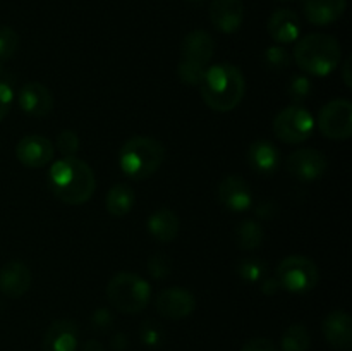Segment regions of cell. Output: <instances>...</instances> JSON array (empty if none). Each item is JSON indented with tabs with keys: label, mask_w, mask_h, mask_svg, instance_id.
<instances>
[{
	"label": "cell",
	"mask_w": 352,
	"mask_h": 351,
	"mask_svg": "<svg viewBox=\"0 0 352 351\" xmlns=\"http://www.w3.org/2000/svg\"><path fill=\"white\" fill-rule=\"evenodd\" d=\"M48 186L65 205H82L93 196L96 179L93 169L78 157H64L48 171Z\"/></svg>",
	"instance_id": "obj_1"
},
{
	"label": "cell",
	"mask_w": 352,
	"mask_h": 351,
	"mask_svg": "<svg viewBox=\"0 0 352 351\" xmlns=\"http://www.w3.org/2000/svg\"><path fill=\"white\" fill-rule=\"evenodd\" d=\"M203 102L215 112H230L236 109L246 93L244 74L232 64H215L206 67L199 83Z\"/></svg>",
	"instance_id": "obj_2"
},
{
	"label": "cell",
	"mask_w": 352,
	"mask_h": 351,
	"mask_svg": "<svg viewBox=\"0 0 352 351\" xmlns=\"http://www.w3.org/2000/svg\"><path fill=\"white\" fill-rule=\"evenodd\" d=\"M342 58V47L332 34L311 33L298 41L294 61L306 74L323 78L336 71Z\"/></svg>",
	"instance_id": "obj_3"
},
{
	"label": "cell",
	"mask_w": 352,
	"mask_h": 351,
	"mask_svg": "<svg viewBox=\"0 0 352 351\" xmlns=\"http://www.w3.org/2000/svg\"><path fill=\"white\" fill-rule=\"evenodd\" d=\"M165 160V148L150 136H134L119 150V167L126 178L143 181L151 178Z\"/></svg>",
	"instance_id": "obj_4"
},
{
	"label": "cell",
	"mask_w": 352,
	"mask_h": 351,
	"mask_svg": "<svg viewBox=\"0 0 352 351\" xmlns=\"http://www.w3.org/2000/svg\"><path fill=\"white\" fill-rule=\"evenodd\" d=\"M105 295L113 308L126 315H134L143 312L150 303L151 286L141 275L133 272H119L109 281Z\"/></svg>",
	"instance_id": "obj_5"
},
{
	"label": "cell",
	"mask_w": 352,
	"mask_h": 351,
	"mask_svg": "<svg viewBox=\"0 0 352 351\" xmlns=\"http://www.w3.org/2000/svg\"><path fill=\"white\" fill-rule=\"evenodd\" d=\"M275 279L285 291L302 295L316 288L320 281V270L311 258L305 255H289L277 265Z\"/></svg>",
	"instance_id": "obj_6"
},
{
	"label": "cell",
	"mask_w": 352,
	"mask_h": 351,
	"mask_svg": "<svg viewBox=\"0 0 352 351\" xmlns=\"http://www.w3.org/2000/svg\"><path fill=\"white\" fill-rule=\"evenodd\" d=\"M274 134L287 145H298L308 140L315 131V117L301 105H291L282 109L275 116Z\"/></svg>",
	"instance_id": "obj_7"
},
{
	"label": "cell",
	"mask_w": 352,
	"mask_h": 351,
	"mask_svg": "<svg viewBox=\"0 0 352 351\" xmlns=\"http://www.w3.org/2000/svg\"><path fill=\"white\" fill-rule=\"evenodd\" d=\"M318 129L329 140L344 141L352 134V103L346 98H337L323 105L320 110Z\"/></svg>",
	"instance_id": "obj_8"
},
{
	"label": "cell",
	"mask_w": 352,
	"mask_h": 351,
	"mask_svg": "<svg viewBox=\"0 0 352 351\" xmlns=\"http://www.w3.org/2000/svg\"><path fill=\"white\" fill-rule=\"evenodd\" d=\"M327 167H329L327 157L315 148H299L292 151L285 160V169L289 174L302 182L320 179L327 172Z\"/></svg>",
	"instance_id": "obj_9"
},
{
	"label": "cell",
	"mask_w": 352,
	"mask_h": 351,
	"mask_svg": "<svg viewBox=\"0 0 352 351\" xmlns=\"http://www.w3.org/2000/svg\"><path fill=\"white\" fill-rule=\"evenodd\" d=\"M220 203L223 209L230 210L234 213L246 212L253 206V191H251L250 182L237 174L226 176L217 189Z\"/></svg>",
	"instance_id": "obj_10"
},
{
	"label": "cell",
	"mask_w": 352,
	"mask_h": 351,
	"mask_svg": "<svg viewBox=\"0 0 352 351\" xmlns=\"http://www.w3.org/2000/svg\"><path fill=\"white\" fill-rule=\"evenodd\" d=\"M155 308L165 319L181 320L195 312L196 298L184 288H168L157 296Z\"/></svg>",
	"instance_id": "obj_11"
},
{
	"label": "cell",
	"mask_w": 352,
	"mask_h": 351,
	"mask_svg": "<svg viewBox=\"0 0 352 351\" xmlns=\"http://www.w3.org/2000/svg\"><path fill=\"white\" fill-rule=\"evenodd\" d=\"M54 143L41 134H28L16 147V157L24 167L41 169L54 158Z\"/></svg>",
	"instance_id": "obj_12"
},
{
	"label": "cell",
	"mask_w": 352,
	"mask_h": 351,
	"mask_svg": "<svg viewBox=\"0 0 352 351\" xmlns=\"http://www.w3.org/2000/svg\"><path fill=\"white\" fill-rule=\"evenodd\" d=\"M215 52V41L205 30H195L184 36L181 43V61L196 67L206 69Z\"/></svg>",
	"instance_id": "obj_13"
},
{
	"label": "cell",
	"mask_w": 352,
	"mask_h": 351,
	"mask_svg": "<svg viewBox=\"0 0 352 351\" xmlns=\"http://www.w3.org/2000/svg\"><path fill=\"white\" fill-rule=\"evenodd\" d=\"M17 103L28 116L45 117L54 109V96L45 85L38 81H30L17 93Z\"/></svg>",
	"instance_id": "obj_14"
},
{
	"label": "cell",
	"mask_w": 352,
	"mask_h": 351,
	"mask_svg": "<svg viewBox=\"0 0 352 351\" xmlns=\"http://www.w3.org/2000/svg\"><path fill=\"white\" fill-rule=\"evenodd\" d=\"M210 21L220 33H236L244 21L243 0H212L210 2Z\"/></svg>",
	"instance_id": "obj_15"
},
{
	"label": "cell",
	"mask_w": 352,
	"mask_h": 351,
	"mask_svg": "<svg viewBox=\"0 0 352 351\" xmlns=\"http://www.w3.org/2000/svg\"><path fill=\"white\" fill-rule=\"evenodd\" d=\"M33 282L30 267L19 260H10L0 268V291L7 298H21L26 295Z\"/></svg>",
	"instance_id": "obj_16"
},
{
	"label": "cell",
	"mask_w": 352,
	"mask_h": 351,
	"mask_svg": "<svg viewBox=\"0 0 352 351\" xmlns=\"http://www.w3.org/2000/svg\"><path fill=\"white\" fill-rule=\"evenodd\" d=\"M323 336L336 350L347 351L352 346V320L346 310H332L323 319Z\"/></svg>",
	"instance_id": "obj_17"
},
{
	"label": "cell",
	"mask_w": 352,
	"mask_h": 351,
	"mask_svg": "<svg viewBox=\"0 0 352 351\" xmlns=\"http://www.w3.org/2000/svg\"><path fill=\"white\" fill-rule=\"evenodd\" d=\"M78 344V323L67 319L55 320L43 336V351H76Z\"/></svg>",
	"instance_id": "obj_18"
},
{
	"label": "cell",
	"mask_w": 352,
	"mask_h": 351,
	"mask_svg": "<svg viewBox=\"0 0 352 351\" xmlns=\"http://www.w3.org/2000/svg\"><path fill=\"white\" fill-rule=\"evenodd\" d=\"M246 157L251 171L265 176V178L274 176L280 167V151L274 143L267 140L253 141L248 148Z\"/></svg>",
	"instance_id": "obj_19"
},
{
	"label": "cell",
	"mask_w": 352,
	"mask_h": 351,
	"mask_svg": "<svg viewBox=\"0 0 352 351\" xmlns=\"http://www.w3.org/2000/svg\"><path fill=\"white\" fill-rule=\"evenodd\" d=\"M347 0H302V12L315 26H329L346 12Z\"/></svg>",
	"instance_id": "obj_20"
},
{
	"label": "cell",
	"mask_w": 352,
	"mask_h": 351,
	"mask_svg": "<svg viewBox=\"0 0 352 351\" xmlns=\"http://www.w3.org/2000/svg\"><path fill=\"white\" fill-rule=\"evenodd\" d=\"M268 33L277 45L296 41L301 33L298 14L291 9H277L268 19Z\"/></svg>",
	"instance_id": "obj_21"
},
{
	"label": "cell",
	"mask_w": 352,
	"mask_h": 351,
	"mask_svg": "<svg viewBox=\"0 0 352 351\" xmlns=\"http://www.w3.org/2000/svg\"><path fill=\"white\" fill-rule=\"evenodd\" d=\"M179 227V217L174 210L170 209H158L148 217L146 229L151 234V237L158 241V243H170L177 237Z\"/></svg>",
	"instance_id": "obj_22"
},
{
	"label": "cell",
	"mask_w": 352,
	"mask_h": 351,
	"mask_svg": "<svg viewBox=\"0 0 352 351\" xmlns=\"http://www.w3.org/2000/svg\"><path fill=\"white\" fill-rule=\"evenodd\" d=\"M134 202H136V195L133 188L126 182H119L107 191L105 209L112 217H124L133 210Z\"/></svg>",
	"instance_id": "obj_23"
},
{
	"label": "cell",
	"mask_w": 352,
	"mask_h": 351,
	"mask_svg": "<svg viewBox=\"0 0 352 351\" xmlns=\"http://www.w3.org/2000/svg\"><path fill=\"white\" fill-rule=\"evenodd\" d=\"M265 240L263 227L256 220H243L237 224L236 227V243L241 250L244 251H253L261 246Z\"/></svg>",
	"instance_id": "obj_24"
},
{
	"label": "cell",
	"mask_w": 352,
	"mask_h": 351,
	"mask_svg": "<svg viewBox=\"0 0 352 351\" xmlns=\"http://www.w3.org/2000/svg\"><path fill=\"white\" fill-rule=\"evenodd\" d=\"M311 346V334L305 323H292L282 334V351H308Z\"/></svg>",
	"instance_id": "obj_25"
},
{
	"label": "cell",
	"mask_w": 352,
	"mask_h": 351,
	"mask_svg": "<svg viewBox=\"0 0 352 351\" xmlns=\"http://www.w3.org/2000/svg\"><path fill=\"white\" fill-rule=\"evenodd\" d=\"M239 279H243L248 284H254V282H261L267 275V264L261 258L248 257L237 264L236 268Z\"/></svg>",
	"instance_id": "obj_26"
},
{
	"label": "cell",
	"mask_w": 352,
	"mask_h": 351,
	"mask_svg": "<svg viewBox=\"0 0 352 351\" xmlns=\"http://www.w3.org/2000/svg\"><path fill=\"white\" fill-rule=\"evenodd\" d=\"M313 92V83L311 79L306 74H296L292 76L291 81L287 85V93L289 98L294 102V105H299V103L305 102Z\"/></svg>",
	"instance_id": "obj_27"
},
{
	"label": "cell",
	"mask_w": 352,
	"mask_h": 351,
	"mask_svg": "<svg viewBox=\"0 0 352 351\" xmlns=\"http://www.w3.org/2000/svg\"><path fill=\"white\" fill-rule=\"evenodd\" d=\"M263 64L267 65L270 71L280 72L291 65V55L280 45H274V47H268L263 52Z\"/></svg>",
	"instance_id": "obj_28"
},
{
	"label": "cell",
	"mask_w": 352,
	"mask_h": 351,
	"mask_svg": "<svg viewBox=\"0 0 352 351\" xmlns=\"http://www.w3.org/2000/svg\"><path fill=\"white\" fill-rule=\"evenodd\" d=\"M19 48V34L10 26H0V62L12 58Z\"/></svg>",
	"instance_id": "obj_29"
},
{
	"label": "cell",
	"mask_w": 352,
	"mask_h": 351,
	"mask_svg": "<svg viewBox=\"0 0 352 351\" xmlns=\"http://www.w3.org/2000/svg\"><path fill=\"white\" fill-rule=\"evenodd\" d=\"M172 270V260L168 255L165 253H155L153 257L148 260V274L153 279H165L170 275Z\"/></svg>",
	"instance_id": "obj_30"
},
{
	"label": "cell",
	"mask_w": 352,
	"mask_h": 351,
	"mask_svg": "<svg viewBox=\"0 0 352 351\" xmlns=\"http://www.w3.org/2000/svg\"><path fill=\"white\" fill-rule=\"evenodd\" d=\"M55 145H57L58 151H60L64 157H74V155L78 153L79 147H81V141H79V136L74 131L65 129L58 134Z\"/></svg>",
	"instance_id": "obj_31"
},
{
	"label": "cell",
	"mask_w": 352,
	"mask_h": 351,
	"mask_svg": "<svg viewBox=\"0 0 352 351\" xmlns=\"http://www.w3.org/2000/svg\"><path fill=\"white\" fill-rule=\"evenodd\" d=\"M205 71L206 69L196 67V65L188 64V62H184V61L179 62V65H177L179 79H181V83H184V85H188V86H199L203 76H205Z\"/></svg>",
	"instance_id": "obj_32"
},
{
	"label": "cell",
	"mask_w": 352,
	"mask_h": 351,
	"mask_svg": "<svg viewBox=\"0 0 352 351\" xmlns=\"http://www.w3.org/2000/svg\"><path fill=\"white\" fill-rule=\"evenodd\" d=\"M140 339H141V343L146 344V346L155 348V346H158V344H162L164 332H162V329L158 323H155L153 320H148V322H144L143 326H141Z\"/></svg>",
	"instance_id": "obj_33"
},
{
	"label": "cell",
	"mask_w": 352,
	"mask_h": 351,
	"mask_svg": "<svg viewBox=\"0 0 352 351\" xmlns=\"http://www.w3.org/2000/svg\"><path fill=\"white\" fill-rule=\"evenodd\" d=\"M14 100V92L12 86L7 81L0 79V123L7 117V114L10 112V107H12Z\"/></svg>",
	"instance_id": "obj_34"
},
{
	"label": "cell",
	"mask_w": 352,
	"mask_h": 351,
	"mask_svg": "<svg viewBox=\"0 0 352 351\" xmlns=\"http://www.w3.org/2000/svg\"><path fill=\"white\" fill-rule=\"evenodd\" d=\"M91 326L95 330L100 332H107L110 327L113 326V315L110 310L107 308H98L95 310V313L91 315Z\"/></svg>",
	"instance_id": "obj_35"
},
{
	"label": "cell",
	"mask_w": 352,
	"mask_h": 351,
	"mask_svg": "<svg viewBox=\"0 0 352 351\" xmlns=\"http://www.w3.org/2000/svg\"><path fill=\"white\" fill-rule=\"evenodd\" d=\"M241 351H278V348L267 337H251L243 344Z\"/></svg>",
	"instance_id": "obj_36"
},
{
	"label": "cell",
	"mask_w": 352,
	"mask_h": 351,
	"mask_svg": "<svg viewBox=\"0 0 352 351\" xmlns=\"http://www.w3.org/2000/svg\"><path fill=\"white\" fill-rule=\"evenodd\" d=\"M254 212H256V215L260 217V219H265V220L274 219V217L278 213L277 202H274V200H263V202L258 203Z\"/></svg>",
	"instance_id": "obj_37"
},
{
	"label": "cell",
	"mask_w": 352,
	"mask_h": 351,
	"mask_svg": "<svg viewBox=\"0 0 352 351\" xmlns=\"http://www.w3.org/2000/svg\"><path fill=\"white\" fill-rule=\"evenodd\" d=\"M261 291L265 292V295H275V292L280 291V284H278V281L275 277L272 279H265V281H261Z\"/></svg>",
	"instance_id": "obj_38"
},
{
	"label": "cell",
	"mask_w": 352,
	"mask_h": 351,
	"mask_svg": "<svg viewBox=\"0 0 352 351\" xmlns=\"http://www.w3.org/2000/svg\"><path fill=\"white\" fill-rule=\"evenodd\" d=\"M351 65H352V57H347L346 62H344V64H342V79H344V83H346L347 88H352Z\"/></svg>",
	"instance_id": "obj_39"
},
{
	"label": "cell",
	"mask_w": 352,
	"mask_h": 351,
	"mask_svg": "<svg viewBox=\"0 0 352 351\" xmlns=\"http://www.w3.org/2000/svg\"><path fill=\"white\" fill-rule=\"evenodd\" d=\"M127 346V337L126 334L119 332L112 337V348L113 350H124Z\"/></svg>",
	"instance_id": "obj_40"
},
{
	"label": "cell",
	"mask_w": 352,
	"mask_h": 351,
	"mask_svg": "<svg viewBox=\"0 0 352 351\" xmlns=\"http://www.w3.org/2000/svg\"><path fill=\"white\" fill-rule=\"evenodd\" d=\"M82 351H105L103 344L96 339H89L86 341L85 346H82Z\"/></svg>",
	"instance_id": "obj_41"
},
{
	"label": "cell",
	"mask_w": 352,
	"mask_h": 351,
	"mask_svg": "<svg viewBox=\"0 0 352 351\" xmlns=\"http://www.w3.org/2000/svg\"><path fill=\"white\" fill-rule=\"evenodd\" d=\"M2 71H3V65H2V62H0V76H2Z\"/></svg>",
	"instance_id": "obj_42"
},
{
	"label": "cell",
	"mask_w": 352,
	"mask_h": 351,
	"mask_svg": "<svg viewBox=\"0 0 352 351\" xmlns=\"http://www.w3.org/2000/svg\"><path fill=\"white\" fill-rule=\"evenodd\" d=\"M189 2H192V3H198V2H201V0H189Z\"/></svg>",
	"instance_id": "obj_43"
},
{
	"label": "cell",
	"mask_w": 352,
	"mask_h": 351,
	"mask_svg": "<svg viewBox=\"0 0 352 351\" xmlns=\"http://www.w3.org/2000/svg\"><path fill=\"white\" fill-rule=\"evenodd\" d=\"M277 2H292V0H277Z\"/></svg>",
	"instance_id": "obj_44"
}]
</instances>
